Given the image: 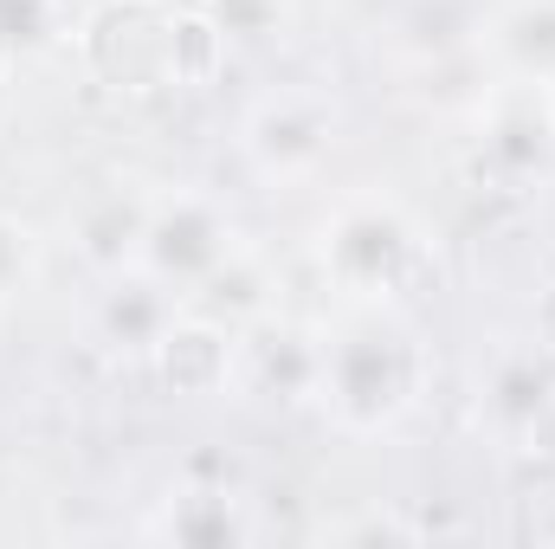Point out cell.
<instances>
[{"mask_svg": "<svg viewBox=\"0 0 555 549\" xmlns=\"http://www.w3.org/2000/svg\"><path fill=\"white\" fill-rule=\"evenodd\" d=\"M433 388V349L408 323V310H349L323 330L317 362V408L349 439L395 433Z\"/></svg>", "mask_w": 555, "mask_h": 549, "instance_id": "obj_1", "label": "cell"}, {"mask_svg": "<svg viewBox=\"0 0 555 549\" xmlns=\"http://www.w3.org/2000/svg\"><path fill=\"white\" fill-rule=\"evenodd\" d=\"M323 284L343 297V310H408L439 272L433 233L388 194H349L330 207L317 233Z\"/></svg>", "mask_w": 555, "mask_h": 549, "instance_id": "obj_2", "label": "cell"}, {"mask_svg": "<svg viewBox=\"0 0 555 549\" xmlns=\"http://www.w3.org/2000/svg\"><path fill=\"white\" fill-rule=\"evenodd\" d=\"M78 59L91 65L104 91L149 98V91L201 85L220 59V33L214 20L168 7V0H104L78 26Z\"/></svg>", "mask_w": 555, "mask_h": 549, "instance_id": "obj_3", "label": "cell"}, {"mask_svg": "<svg viewBox=\"0 0 555 549\" xmlns=\"http://www.w3.org/2000/svg\"><path fill=\"white\" fill-rule=\"evenodd\" d=\"M336 142H343V104L317 85H278L266 98H253L240 117V155L272 188L317 181Z\"/></svg>", "mask_w": 555, "mask_h": 549, "instance_id": "obj_4", "label": "cell"}, {"mask_svg": "<svg viewBox=\"0 0 555 549\" xmlns=\"http://www.w3.org/2000/svg\"><path fill=\"white\" fill-rule=\"evenodd\" d=\"M233 253H246V233H240V220L227 214L220 194H207V188H175V194H155V201H149L137 272H149L155 284H168L175 304H181L194 284H207Z\"/></svg>", "mask_w": 555, "mask_h": 549, "instance_id": "obj_5", "label": "cell"}, {"mask_svg": "<svg viewBox=\"0 0 555 549\" xmlns=\"http://www.w3.org/2000/svg\"><path fill=\"white\" fill-rule=\"evenodd\" d=\"M317 362H323V330L272 323V310H266L259 323L233 330L227 395H240V401H272V408L317 401Z\"/></svg>", "mask_w": 555, "mask_h": 549, "instance_id": "obj_6", "label": "cell"}, {"mask_svg": "<svg viewBox=\"0 0 555 549\" xmlns=\"http://www.w3.org/2000/svg\"><path fill=\"white\" fill-rule=\"evenodd\" d=\"M478 155L498 181L530 188L555 168V91L543 85H485L478 98Z\"/></svg>", "mask_w": 555, "mask_h": 549, "instance_id": "obj_7", "label": "cell"}, {"mask_svg": "<svg viewBox=\"0 0 555 549\" xmlns=\"http://www.w3.org/2000/svg\"><path fill=\"white\" fill-rule=\"evenodd\" d=\"M478 413L504 446L543 439L555 420V356L543 343H498L478 375Z\"/></svg>", "mask_w": 555, "mask_h": 549, "instance_id": "obj_8", "label": "cell"}, {"mask_svg": "<svg viewBox=\"0 0 555 549\" xmlns=\"http://www.w3.org/2000/svg\"><path fill=\"white\" fill-rule=\"evenodd\" d=\"M175 317H181L175 291L130 266V272L104 278V291H98V304H91V343L111 349V356H124V362H149Z\"/></svg>", "mask_w": 555, "mask_h": 549, "instance_id": "obj_9", "label": "cell"}, {"mask_svg": "<svg viewBox=\"0 0 555 549\" xmlns=\"http://www.w3.org/2000/svg\"><path fill=\"white\" fill-rule=\"evenodd\" d=\"M478 59L504 85H543L555 91V0H504L478 20Z\"/></svg>", "mask_w": 555, "mask_h": 549, "instance_id": "obj_10", "label": "cell"}, {"mask_svg": "<svg viewBox=\"0 0 555 549\" xmlns=\"http://www.w3.org/2000/svg\"><path fill=\"white\" fill-rule=\"evenodd\" d=\"M149 201H155V194H142V188L124 181V188H98V194L72 214V246H78V259L98 278L137 266L142 227H149Z\"/></svg>", "mask_w": 555, "mask_h": 549, "instance_id": "obj_11", "label": "cell"}, {"mask_svg": "<svg viewBox=\"0 0 555 549\" xmlns=\"http://www.w3.org/2000/svg\"><path fill=\"white\" fill-rule=\"evenodd\" d=\"M227 362H233V330H220L207 317H188V310L168 323V336L149 356V369L175 395H227Z\"/></svg>", "mask_w": 555, "mask_h": 549, "instance_id": "obj_12", "label": "cell"}, {"mask_svg": "<svg viewBox=\"0 0 555 549\" xmlns=\"http://www.w3.org/2000/svg\"><path fill=\"white\" fill-rule=\"evenodd\" d=\"M142 537H162V544H201V549H227L253 537V518H246V498L220 491V485H188L175 491L149 524Z\"/></svg>", "mask_w": 555, "mask_h": 549, "instance_id": "obj_13", "label": "cell"}, {"mask_svg": "<svg viewBox=\"0 0 555 549\" xmlns=\"http://www.w3.org/2000/svg\"><path fill=\"white\" fill-rule=\"evenodd\" d=\"M46 266V240L20 220V214H0V304L33 291V278Z\"/></svg>", "mask_w": 555, "mask_h": 549, "instance_id": "obj_14", "label": "cell"}, {"mask_svg": "<svg viewBox=\"0 0 555 549\" xmlns=\"http://www.w3.org/2000/svg\"><path fill=\"white\" fill-rule=\"evenodd\" d=\"M52 33V0H0V52H33Z\"/></svg>", "mask_w": 555, "mask_h": 549, "instance_id": "obj_15", "label": "cell"}, {"mask_svg": "<svg viewBox=\"0 0 555 549\" xmlns=\"http://www.w3.org/2000/svg\"><path fill=\"white\" fill-rule=\"evenodd\" d=\"M207 7H214V0H207Z\"/></svg>", "mask_w": 555, "mask_h": 549, "instance_id": "obj_16", "label": "cell"}]
</instances>
